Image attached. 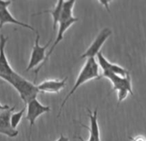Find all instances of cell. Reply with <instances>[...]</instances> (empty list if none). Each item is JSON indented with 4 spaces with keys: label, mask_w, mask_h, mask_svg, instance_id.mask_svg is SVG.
<instances>
[{
    "label": "cell",
    "mask_w": 146,
    "mask_h": 141,
    "mask_svg": "<svg viewBox=\"0 0 146 141\" xmlns=\"http://www.w3.org/2000/svg\"><path fill=\"white\" fill-rule=\"evenodd\" d=\"M99 78H101V75H100V70H99V65H98V63H97L96 58L87 59L84 65L83 66V68L80 70V72L78 74V77L77 78V81H76L75 84L73 85V87L70 90V91L68 93V95L65 96V98L62 102L58 116L60 115L62 108H64V104L67 102L69 98L77 91V90L81 85H83L84 84H85V83H87V82H89L90 80L99 79Z\"/></svg>",
    "instance_id": "cell-1"
},
{
    "label": "cell",
    "mask_w": 146,
    "mask_h": 141,
    "mask_svg": "<svg viewBox=\"0 0 146 141\" xmlns=\"http://www.w3.org/2000/svg\"><path fill=\"white\" fill-rule=\"evenodd\" d=\"M5 82L9 83L15 88V90L18 92L21 99L23 101L25 106L31 100L36 98L37 95L40 92L37 85L25 79L16 72L11 76L5 78Z\"/></svg>",
    "instance_id": "cell-2"
},
{
    "label": "cell",
    "mask_w": 146,
    "mask_h": 141,
    "mask_svg": "<svg viewBox=\"0 0 146 141\" xmlns=\"http://www.w3.org/2000/svg\"><path fill=\"white\" fill-rule=\"evenodd\" d=\"M106 78L109 79L113 84V89L111 92L117 91L118 93V104L122 102L125 98L128 96V94H130L131 96H134L133 91H132V86H131V79L130 75L127 77H120L116 74L103 72L101 75V78Z\"/></svg>",
    "instance_id": "cell-3"
},
{
    "label": "cell",
    "mask_w": 146,
    "mask_h": 141,
    "mask_svg": "<svg viewBox=\"0 0 146 141\" xmlns=\"http://www.w3.org/2000/svg\"><path fill=\"white\" fill-rule=\"evenodd\" d=\"M36 38H35V45L33 47V50L31 53V56H30V59L29 62V65L26 68V72H29V70L35 68L37 65H40V64H42L46 59V52L47 47H49V45L51 44L52 38H51L49 40V41L45 45V46H40V35L39 34V32L36 30Z\"/></svg>",
    "instance_id": "cell-4"
},
{
    "label": "cell",
    "mask_w": 146,
    "mask_h": 141,
    "mask_svg": "<svg viewBox=\"0 0 146 141\" xmlns=\"http://www.w3.org/2000/svg\"><path fill=\"white\" fill-rule=\"evenodd\" d=\"M26 108H27L26 119L29 122V126H30L29 133L31 135L32 128L35 126L37 118L39 116H40L41 114H43L50 112L51 111V108L48 107V106L42 105L37 100V98H35V99L31 100L29 102H28V104L26 105Z\"/></svg>",
    "instance_id": "cell-5"
},
{
    "label": "cell",
    "mask_w": 146,
    "mask_h": 141,
    "mask_svg": "<svg viewBox=\"0 0 146 141\" xmlns=\"http://www.w3.org/2000/svg\"><path fill=\"white\" fill-rule=\"evenodd\" d=\"M78 21V18H77V17H73V18L70 19V20L64 21V22H60V23H58V35H57V36H56V40H55V41L53 42V44H52V46L51 47V48L48 50L47 53L46 54V59H45L44 62H43L42 64H40V65L35 69V76L38 75V73H39V72H40V70L46 64V62H47L49 57L51 56V54H52V52L54 51L55 47H56L59 44V42L64 39V33L67 31V29H68L70 27H71L75 23H77Z\"/></svg>",
    "instance_id": "cell-6"
},
{
    "label": "cell",
    "mask_w": 146,
    "mask_h": 141,
    "mask_svg": "<svg viewBox=\"0 0 146 141\" xmlns=\"http://www.w3.org/2000/svg\"><path fill=\"white\" fill-rule=\"evenodd\" d=\"M112 35V31L108 28L103 29L96 36V38L94 40V41L91 43V45L88 47V49L85 51L84 54L81 55L80 59H90V58H96L97 53L101 52V48L103 46V44L106 42V41L109 38V36Z\"/></svg>",
    "instance_id": "cell-7"
},
{
    "label": "cell",
    "mask_w": 146,
    "mask_h": 141,
    "mask_svg": "<svg viewBox=\"0 0 146 141\" xmlns=\"http://www.w3.org/2000/svg\"><path fill=\"white\" fill-rule=\"evenodd\" d=\"M8 40V37H5L4 35H0V79L4 81L15 72L5 54V46Z\"/></svg>",
    "instance_id": "cell-8"
},
{
    "label": "cell",
    "mask_w": 146,
    "mask_h": 141,
    "mask_svg": "<svg viewBox=\"0 0 146 141\" xmlns=\"http://www.w3.org/2000/svg\"><path fill=\"white\" fill-rule=\"evenodd\" d=\"M97 57V63H98V65L102 68V72H111V73H113V74H116L118 76H120V77H127L130 75V72L129 70H127L126 69L121 67L120 65H116V64H113L111 62H109L105 57L104 55L102 54V52H99L96 55Z\"/></svg>",
    "instance_id": "cell-9"
},
{
    "label": "cell",
    "mask_w": 146,
    "mask_h": 141,
    "mask_svg": "<svg viewBox=\"0 0 146 141\" xmlns=\"http://www.w3.org/2000/svg\"><path fill=\"white\" fill-rule=\"evenodd\" d=\"M15 108L16 107H12L9 109L0 111V133L10 138H16L18 135V131L13 129L11 125V115Z\"/></svg>",
    "instance_id": "cell-10"
},
{
    "label": "cell",
    "mask_w": 146,
    "mask_h": 141,
    "mask_svg": "<svg viewBox=\"0 0 146 141\" xmlns=\"http://www.w3.org/2000/svg\"><path fill=\"white\" fill-rule=\"evenodd\" d=\"M67 77L62 80L58 79H49L44 82H41L37 85V88L40 92L43 93H58L66 85Z\"/></svg>",
    "instance_id": "cell-11"
},
{
    "label": "cell",
    "mask_w": 146,
    "mask_h": 141,
    "mask_svg": "<svg viewBox=\"0 0 146 141\" xmlns=\"http://www.w3.org/2000/svg\"><path fill=\"white\" fill-rule=\"evenodd\" d=\"M89 112V117H90V126L88 127L85 125L82 126L85 128H87L90 131V138L88 141H101L100 138V129H99V125H98V119H97V108L95 109L94 112H91L88 108Z\"/></svg>",
    "instance_id": "cell-12"
},
{
    "label": "cell",
    "mask_w": 146,
    "mask_h": 141,
    "mask_svg": "<svg viewBox=\"0 0 146 141\" xmlns=\"http://www.w3.org/2000/svg\"><path fill=\"white\" fill-rule=\"evenodd\" d=\"M7 23H12V24H16V25H18V26H21V27H23V28H26V29H29L34 32L36 31L35 29H34L32 26L25 23H22L20 21H18L17 19H16L12 15L11 13L10 12V11L8 9H5V10H3L0 11V29L3 28V26L5 24H7Z\"/></svg>",
    "instance_id": "cell-13"
},
{
    "label": "cell",
    "mask_w": 146,
    "mask_h": 141,
    "mask_svg": "<svg viewBox=\"0 0 146 141\" xmlns=\"http://www.w3.org/2000/svg\"><path fill=\"white\" fill-rule=\"evenodd\" d=\"M63 2H64L63 0H59V1L57 2L56 5L54 6V8L52 10H47V11H40V12L34 14L33 16H37V15H40V14H44V13L51 14L52 17V29H53V31H55L56 27L58 25V23H59V20H60V15H61Z\"/></svg>",
    "instance_id": "cell-14"
},
{
    "label": "cell",
    "mask_w": 146,
    "mask_h": 141,
    "mask_svg": "<svg viewBox=\"0 0 146 141\" xmlns=\"http://www.w3.org/2000/svg\"><path fill=\"white\" fill-rule=\"evenodd\" d=\"M75 3H76V1H74V0H69V1L63 2L59 23L70 20L74 17H73V8H74Z\"/></svg>",
    "instance_id": "cell-15"
},
{
    "label": "cell",
    "mask_w": 146,
    "mask_h": 141,
    "mask_svg": "<svg viewBox=\"0 0 146 141\" xmlns=\"http://www.w3.org/2000/svg\"><path fill=\"white\" fill-rule=\"evenodd\" d=\"M25 110H26V106H24L22 110H20L19 112L12 113L11 114V125L13 129L17 130V127L19 125V123H20V121H21V120L23 118V115Z\"/></svg>",
    "instance_id": "cell-16"
},
{
    "label": "cell",
    "mask_w": 146,
    "mask_h": 141,
    "mask_svg": "<svg viewBox=\"0 0 146 141\" xmlns=\"http://www.w3.org/2000/svg\"><path fill=\"white\" fill-rule=\"evenodd\" d=\"M11 5V1H4V0H0V11L8 9V7Z\"/></svg>",
    "instance_id": "cell-17"
},
{
    "label": "cell",
    "mask_w": 146,
    "mask_h": 141,
    "mask_svg": "<svg viewBox=\"0 0 146 141\" xmlns=\"http://www.w3.org/2000/svg\"><path fill=\"white\" fill-rule=\"evenodd\" d=\"M131 141H146V137L143 135H137L135 137H129Z\"/></svg>",
    "instance_id": "cell-18"
},
{
    "label": "cell",
    "mask_w": 146,
    "mask_h": 141,
    "mask_svg": "<svg viewBox=\"0 0 146 141\" xmlns=\"http://www.w3.org/2000/svg\"><path fill=\"white\" fill-rule=\"evenodd\" d=\"M56 141H70V140H69V138H68L67 137H65V136H64L63 134H61L60 137H59Z\"/></svg>",
    "instance_id": "cell-19"
},
{
    "label": "cell",
    "mask_w": 146,
    "mask_h": 141,
    "mask_svg": "<svg viewBox=\"0 0 146 141\" xmlns=\"http://www.w3.org/2000/svg\"><path fill=\"white\" fill-rule=\"evenodd\" d=\"M9 108H10L9 105H3V104L0 103V111H4V110L9 109Z\"/></svg>",
    "instance_id": "cell-20"
},
{
    "label": "cell",
    "mask_w": 146,
    "mask_h": 141,
    "mask_svg": "<svg viewBox=\"0 0 146 141\" xmlns=\"http://www.w3.org/2000/svg\"><path fill=\"white\" fill-rule=\"evenodd\" d=\"M101 4H102L103 5H105L106 6V8H107V10L108 11H109V9H108V1H99Z\"/></svg>",
    "instance_id": "cell-21"
},
{
    "label": "cell",
    "mask_w": 146,
    "mask_h": 141,
    "mask_svg": "<svg viewBox=\"0 0 146 141\" xmlns=\"http://www.w3.org/2000/svg\"><path fill=\"white\" fill-rule=\"evenodd\" d=\"M78 139H79L80 141H85V140H84V139L82 137H78Z\"/></svg>",
    "instance_id": "cell-22"
},
{
    "label": "cell",
    "mask_w": 146,
    "mask_h": 141,
    "mask_svg": "<svg viewBox=\"0 0 146 141\" xmlns=\"http://www.w3.org/2000/svg\"><path fill=\"white\" fill-rule=\"evenodd\" d=\"M2 81H3L2 79H0V83H2Z\"/></svg>",
    "instance_id": "cell-23"
}]
</instances>
